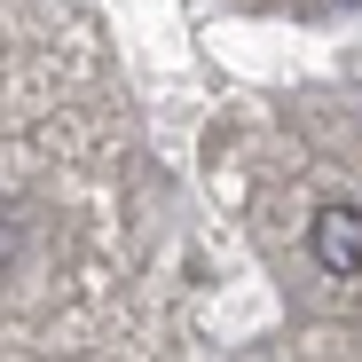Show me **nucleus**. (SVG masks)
<instances>
[{"instance_id":"2","label":"nucleus","mask_w":362,"mask_h":362,"mask_svg":"<svg viewBox=\"0 0 362 362\" xmlns=\"http://www.w3.org/2000/svg\"><path fill=\"white\" fill-rule=\"evenodd\" d=\"M8 221H16V213H8V205H0V252H8Z\"/></svg>"},{"instance_id":"1","label":"nucleus","mask_w":362,"mask_h":362,"mask_svg":"<svg viewBox=\"0 0 362 362\" xmlns=\"http://www.w3.org/2000/svg\"><path fill=\"white\" fill-rule=\"evenodd\" d=\"M308 252L323 276H362V213L354 205H323L308 221Z\"/></svg>"}]
</instances>
